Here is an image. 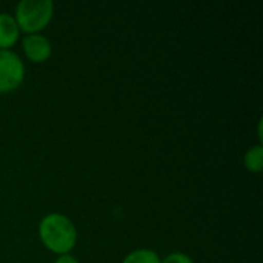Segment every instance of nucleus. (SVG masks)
Segmentation results:
<instances>
[{
    "label": "nucleus",
    "instance_id": "nucleus-1",
    "mask_svg": "<svg viewBox=\"0 0 263 263\" xmlns=\"http://www.w3.org/2000/svg\"><path fill=\"white\" fill-rule=\"evenodd\" d=\"M39 236L43 245L55 254H69L76 247L77 231L74 223L63 214L52 213L42 219L39 225Z\"/></svg>",
    "mask_w": 263,
    "mask_h": 263
},
{
    "label": "nucleus",
    "instance_id": "nucleus-2",
    "mask_svg": "<svg viewBox=\"0 0 263 263\" xmlns=\"http://www.w3.org/2000/svg\"><path fill=\"white\" fill-rule=\"evenodd\" d=\"M54 3L51 0H22L15 8L18 29L26 34H37L52 18Z\"/></svg>",
    "mask_w": 263,
    "mask_h": 263
},
{
    "label": "nucleus",
    "instance_id": "nucleus-3",
    "mask_svg": "<svg viewBox=\"0 0 263 263\" xmlns=\"http://www.w3.org/2000/svg\"><path fill=\"white\" fill-rule=\"evenodd\" d=\"M25 77L22 59L9 51L0 49V92H9L18 88Z\"/></svg>",
    "mask_w": 263,
    "mask_h": 263
},
{
    "label": "nucleus",
    "instance_id": "nucleus-4",
    "mask_svg": "<svg viewBox=\"0 0 263 263\" xmlns=\"http://www.w3.org/2000/svg\"><path fill=\"white\" fill-rule=\"evenodd\" d=\"M23 51L26 57L32 62H45L51 55V42L42 34H26L23 39Z\"/></svg>",
    "mask_w": 263,
    "mask_h": 263
},
{
    "label": "nucleus",
    "instance_id": "nucleus-5",
    "mask_svg": "<svg viewBox=\"0 0 263 263\" xmlns=\"http://www.w3.org/2000/svg\"><path fill=\"white\" fill-rule=\"evenodd\" d=\"M20 29L15 18L9 14L0 12V49L11 48L18 39Z\"/></svg>",
    "mask_w": 263,
    "mask_h": 263
},
{
    "label": "nucleus",
    "instance_id": "nucleus-6",
    "mask_svg": "<svg viewBox=\"0 0 263 263\" xmlns=\"http://www.w3.org/2000/svg\"><path fill=\"white\" fill-rule=\"evenodd\" d=\"M122 263H162L159 254L153 250H146V248H142V250H136V251H131Z\"/></svg>",
    "mask_w": 263,
    "mask_h": 263
},
{
    "label": "nucleus",
    "instance_id": "nucleus-7",
    "mask_svg": "<svg viewBox=\"0 0 263 263\" xmlns=\"http://www.w3.org/2000/svg\"><path fill=\"white\" fill-rule=\"evenodd\" d=\"M245 166L251 171V173H259L263 168V148L262 145H256L253 148H250L245 154Z\"/></svg>",
    "mask_w": 263,
    "mask_h": 263
},
{
    "label": "nucleus",
    "instance_id": "nucleus-8",
    "mask_svg": "<svg viewBox=\"0 0 263 263\" xmlns=\"http://www.w3.org/2000/svg\"><path fill=\"white\" fill-rule=\"evenodd\" d=\"M162 263H194V262H193V259H191L190 256H186V254H183V253H173V254L166 256V257H165V260H163Z\"/></svg>",
    "mask_w": 263,
    "mask_h": 263
},
{
    "label": "nucleus",
    "instance_id": "nucleus-9",
    "mask_svg": "<svg viewBox=\"0 0 263 263\" xmlns=\"http://www.w3.org/2000/svg\"><path fill=\"white\" fill-rule=\"evenodd\" d=\"M54 263H79V260L76 257H72L71 254H63V256H60Z\"/></svg>",
    "mask_w": 263,
    "mask_h": 263
}]
</instances>
